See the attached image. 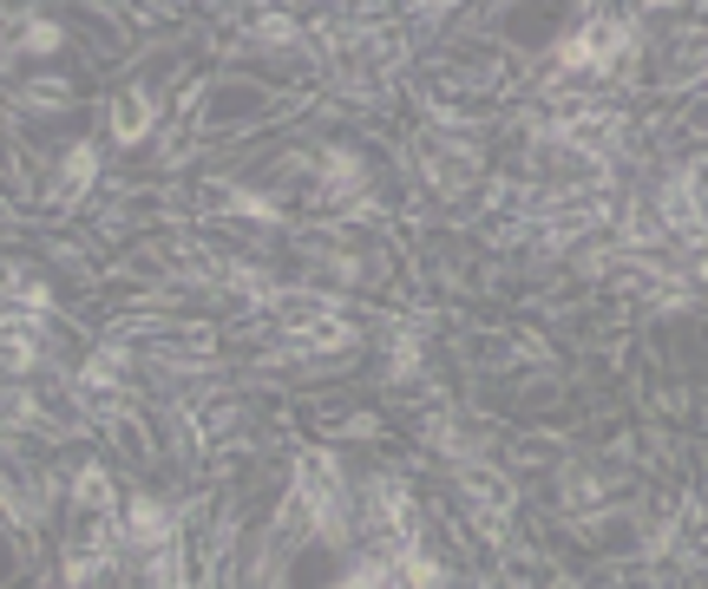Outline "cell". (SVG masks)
I'll use <instances>...</instances> for the list:
<instances>
[{"mask_svg": "<svg viewBox=\"0 0 708 589\" xmlns=\"http://www.w3.org/2000/svg\"><path fill=\"white\" fill-rule=\"evenodd\" d=\"M151 125H158V105H151V92H144V85H131V92H118V98H112V138H118V144H144V138H151Z\"/></svg>", "mask_w": 708, "mask_h": 589, "instance_id": "7a4b0ae2", "label": "cell"}, {"mask_svg": "<svg viewBox=\"0 0 708 589\" xmlns=\"http://www.w3.org/2000/svg\"><path fill=\"white\" fill-rule=\"evenodd\" d=\"M13 302H33V308H46V288H39V282H13Z\"/></svg>", "mask_w": 708, "mask_h": 589, "instance_id": "7c38bea8", "label": "cell"}, {"mask_svg": "<svg viewBox=\"0 0 708 589\" xmlns=\"http://www.w3.org/2000/svg\"><path fill=\"white\" fill-rule=\"evenodd\" d=\"M125 531H131V544H144V551H164V544H171V511H164V505H151V498H131V511H125Z\"/></svg>", "mask_w": 708, "mask_h": 589, "instance_id": "3957f363", "label": "cell"}, {"mask_svg": "<svg viewBox=\"0 0 708 589\" xmlns=\"http://www.w3.org/2000/svg\"><path fill=\"white\" fill-rule=\"evenodd\" d=\"M341 589H407V577H401L394 564H355V577Z\"/></svg>", "mask_w": 708, "mask_h": 589, "instance_id": "8992f818", "label": "cell"}, {"mask_svg": "<svg viewBox=\"0 0 708 589\" xmlns=\"http://www.w3.org/2000/svg\"><path fill=\"white\" fill-rule=\"evenodd\" d=\"M98 570H105V551H72V557H66V584H72V589L92 584Z\"/></svg>", "mask_w": 708, "mask_h": 589, "instance_id": "9c48e42d", "label": "cell"}, {"mask_svg": "<svg viewBox=\"0 0 708 589\" xmlns=\"http://www.w3.org/2000/svg\"><path fill=\"white\" fill-rule=\"evenodd\" d=\"M151 584H158V589H190V577H184V557H177L171 544L151 557Z\"/></svg>", "mask_w": 708, "mask_h": 589, "instance_id": "52a82bcc", "label": "cell"}, {"mask_svg": "<svg viewBox=\"0 0 708 589\" xmlns=\"http://www.w3.org/2000/svg\"><path fill=\"white\" fill-rule=\"evenodd\" d=\"M663 216H670V223H703V210H696V177H676V184L663 190Z\"/></svg>", "mask_w": 708, "mask_h": 589, "instance_id": "5b68a950", "label": "cell"}, {"mask_svg": "<svg viewBox=\"0 0 708 589\" xmlns=\"http://www.w3.org/2000/svg\"><path fill=\"white\" fill-rule=\"evenodd\" d=\"M72 498H79V505H112V485H105V466H85V472H79V485H72Z\"/></svg>", "mask_w": 708, "mask_h": 589, "instance_id": "ba28073f", "label": "cell"}, {"mask_svg": "<svg viewBox=\"0 0 708 589\" xmlns=\"http://www.w3.org/2000/svg\"><path fill=\"white\" fill-rule=\"evenodd\" d=\"M630 52V20H584L565 46H558V66H571V72H604V66H617Z\"/></svg>", "mask_w": 708, "mask_h": 589, "instance_id": "6da1fadb", "label": "cell"}, {"mask_svg": "<svg viewBox=\"0 0 708 589\" xmlns=\"http://www.w3.org/2000/svg\"><path fill=\"white\" fill-rule=\"evenodd\" d=\"M92 177H98V151H92V144H72V151H66L59 197H85V190H92Z\"/></svg>", "mask_w": 708, "mask_h": 589, "instance_id": "277c9868", "label": "cell"}, {"mask_svg": "<svg viewBox=\"0 0 708 589\" xmlns=\"http://www.w3.org/2000/svg\"><path fill=\"white\" fill-rule=\"evenodd\" d=\"M26 46L46 52V46H59V33H53V26H26Z\"/></svg>", "mask_w": 708, "mask_h": 589, "instance_id": "8fae6325", "label": "cell"}, {"mask_svg": "<svg viewBox=\"0 0 708 589\" xmlns=\"http://www.w3.org/2000/svg\"><path fill=\"white\" fill-rule=\"evenodd\" d=\"M112 374H118V354H98V361L85 367V387H112Z\"/></svg>", "mask_w": 708, "mask_h": 589, "instance_id": "30bf717a", "label": "cell"}, {"mask_svg": "<svg viewBox=\"0 0 708 589\" xmlns=\"http://www.w3.org/2000/svg\"><path fill=\"white\" fill-rule=\"evenodd\" d=\"M703 85H708V72H703Z\"/></svg>", "mask_w": 708, "mask_h": 589, "instance_id": "4fadbf2b", "label": "cell"}]
</instances>
